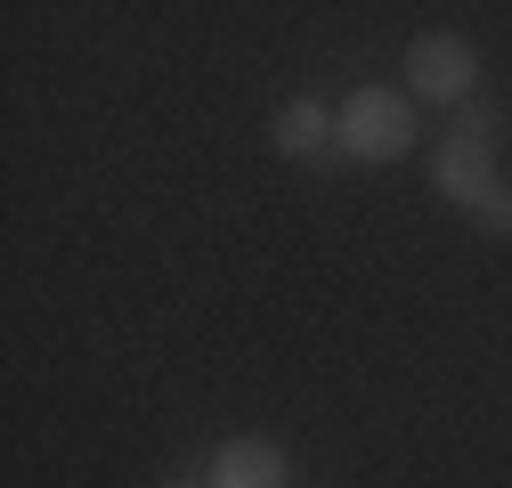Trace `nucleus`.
<instances>
[{
	"label": "nucleus",
	"mask_w": 512,
	"mask_h": 488,
	"mask_svg": "<svg viewBox=\"0 0 512 488\" xmlns=\"http://www.w3.org/2000/svg\"><path fill=\"white\" fill-rule=\"evenodd\" d=\"M512 131V106L504 98H464L456 106V131H447V139H472V147H496Z\"/></svg>",
	"instance_id": "obj_6"
},
{
	"label": "nucleus",
	"mask_w": 512,
	"mask_h": 488,
	"mask_svg": "<svg viewBox=\"0 0 512 488\" xmlns=\"http://www.w3.org/2000/svg\"><path fill=\"white\" fill-rule=\"evenodd\" d=\"M407 98H431V106L480 98V49L464 33H415L407 41Z\"/></svg>",
	"instance_id": "obj_2"
},
{
	"label": "nucleus",
	"mask_w": 512,
	"mask_h": 488,
	"mask_svg": "<svg viewBox=\"0 0 512 488\" xmlns=\"http://www.w3.org/2000/svg\"><path fill=\"white\" fill-rule=\"evenodd\" d=\"M163 488H187V480H163Z\"/></svg>",
	"instance_id": "obj_8"
},
{
	"label": "nucleus",
	"mask_w": 512,
	"mask_h": 488,
	"mask_svg": "<svg viewBox=\"0 0 512 488\" xmlns=\"http://www.w3.org/2000/svg\"><path fill=\"white\" fill-rule=\"evenodd\" d=\"M269 147L293 155V163L326 155V147H334V106H326V98H285V106L269 114Z\"/></svg>",
	"instance_id": "obj_5"
},
{
	"label": "nucleus",
	"mask_w": 512,
	"mask_h": 488,
	"mask_svg": "<svg viewBox=\"0 0 512 488\" xmlns=\"http://www.w3.org/2000/svg\"><path fill=\"white\" fill-rule=\"evenodd\" d=\"M496 188H504V171H496V147H472V139H439V155H431V196H439L447 212H480Z\"/></svg>",
	"instance_id": "obj_3"
},
{
	"label": "nucleus",
	"mask_w": 512,
	"mask_h": 488,
	"mask_svg": "<svg viewBox=\"0 0 512 488\" xmlns=\"http://www.w3.org/2000/svg\"><path fill=\"white\" fill-rule=\"evenodd\" d=\"M204 488H293V464H285V448H277V440L236 432V440H220V448H212Z\"/></svg>",
	"instance_id": "obj_4"
},
{
	"label": "nucleus",
	"mask_w": 512,
	"mask_h": 488,
	"mask_svg": "<svg viewBox=\"0 0 512 488\" xmlns=\"http://www.w3.org/2000/svg\"><path fill=\"white\" fill-rule=\"evenodd\" d=\"M472 228H480V236H512V179H504V188L472 212Z\"/></svg>",
	"instance_id": "obj_7"
},
{
	"label": "nucleus",
	"mask_w": 512,
	"mask_h": 488,
	"mask_svg": "<svg viewBox=\"0 0 512 488\" xmlns=\"http://www.w3.org/2000/svg\"><path fill=\"white\" fill-rule=\"evenodd\" d=\"M334 147H342L350 163H399V155L415 147V98H407V90H382V82L350 90V98L334 106Z\"/></svg>",
	"instance_id": "obj_1"
}]
</instances>
